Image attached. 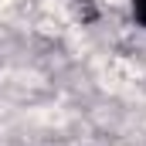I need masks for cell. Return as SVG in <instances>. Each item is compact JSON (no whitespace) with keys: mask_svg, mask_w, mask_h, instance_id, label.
Masks as SVG:
<instances>
[{"mask_svg":"<svg viewBox=\"0 0 146 146\" xmlns=\"http://www.w3.org/2000/svg\"><path fill=\"white\" fill-rule=\"evenodd\" d=\"M136 21L146 27V0H136Z\"/></svg>","mask_w":146,"mask_h":146,"instance_id":"1","label":"cell"}]
</instances>
